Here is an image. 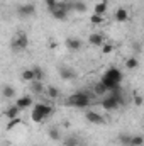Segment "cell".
<instances>
[{
  "instance_id": "obj_28",
  "label": "cell",
  "mask_w": 144,
  "mask_h": 146,
  "mask_svg": "<svg viewBox=\"0 0 144 146\" xmlns=\"http://www.w3.org/2000/svg\"><path fill=\"white\" fill-rule=\"evenodd\" d=\"M90 22H92V24H102V22H104V15L92 14V17H90Z\"/></svg>"
},
{
  "instance_id": "obj_13",
  "label": "cell",
  "mask_w": 144,
  "mask_h": 146,
  "mask_svg": "<svg viewBox=\"0 0 144 146\" xmlns=\"http://www.w3.org/2000/svg\"><path fill=\"white\" fill-rule=\"evenodd\" d=\"M17 95V92H15V88L12 87V85H3V88H2V97L3 99H14Z\"/></svg>"
},
{
  "instance_id": "obj_6",
  "label": "cell",
  "mask_w": 144,
  "mask_h": 146,
  "mask_svg": "<svg viewBox=\"0 0 144 146\" xmlns=\"http://www.w3.org/2000/svg\"><path fill=\"white\" fill-rule=\"evenodd\" d=\"M29 46V37L26 36L24 33H19L17 36L12 39V49L14 51H24Z\"/></svg>"
},
{
  "instance_id": "obj_23",
  "label": "cell",
  "mask_w": 144,
  "mask_h": 146,
  "mask_svg": "<svg viewBox=\"0 0 144 146\" xmlns=\"http://www.w3.org/2000/svg\"><path fill=\"white\" fill-rule=\"evenodd\" d=\"M131 139H132V134H120L119 136V143L122 146H131Z\"/></svg>"
},
{
  "instance_id": "obj_3",
  "label": "cell",
  "mask_w": 144,
  "mask_h": 146,
  "mask_svg": "<svg viewBox=\"0 0 144 146\" xmlns=\"http://www.w3.org/2000/svg\"><path fill=\"white\" fill-rule=\"evenodd\" d=\"M92 99H93V95H90L88 92H75L73 95L68 97L66 106L75 107V109H85L92 104Z\"/></svg>"
},
{
  "instance_id": "obj_29",
  "label": "cell",
  "mask_w": 144,
  "mask_h": 146,
  "mask_svg": "<svg viewBox=\"0 0 144 146\" xmlns=\"http://www.w3.org/2000/svg\"><path fill=\"white\" fill-rule=\"evenodd\" d=\"M22 121L19 119V117H15V119H9V124H7V129H14L15 126H19Z\"/></svg>"
},
{
  "instance_id": "obj_10",
  "label": "cell",
  "mask_w": 144,
  "mask_h": 146,
  "mask_svg": "<svg viewBox=\"0 0 144 146\" xmlns=\"http://www.w3.org/2000/svg\"><path fill=\"white\" fill-rule=\"evenodd\" d=\"M65 44H66V48H68L70 51H80L81 46H83L81 39H78V37H66Z\"/></svg>"
},
{
  "instance_id": "obj_21",
  "label": "cell",
  "mask_w": 144,
  "mask_h": 146,
  "mask_svg": "<svg viewBox=\"0 0 144 146\" xmlns=\"http://www.w3.org/2000/svg\"><path fill=\"white\" fill-rule=\"evenodd\" d=\"M137 66H139V61H137L136 58H132V56H131V58H127V60H126V68H127V70H136Z\"/></svg>"
},
{
  "instance_id": "obj_12",
  "label": "cell",
  "mask_w": 144,
  "mask_h": 146,
  "mask_svg": "<svg viewBox=\"0 0 144 146\" xmlns=\"http://www.w3.org/2000/svg\"><path fill=\"white\" fill-rule=\"evenodd\" d=\"M115 21L117 22H127L129 21V12L126 9H122V7H119L115 10Z\"/></svg>"
},
{
  "instance_id": "obj_26",
  "label": "cell",
  "mask_w": 144,
  "mask_h": 146,
  "mask_svg": "<svg viewBox=\"0 0 144 146\" xmlns=\"http://www.w3.org/2000/svg\"><path fill=\"white\" fill-rule=\"evenodd\" d=\"M73 10H76V12H85V10H87V5H85L83 2H73Z\"/></svg>"
},
{
  "instance_id": "obj_5",
  "label": "cell",
  "mask_w": 144,
  "mask_h": 146,
  "mask_svg": "<svg viewBox=\"0 0 144 146\" xmlns=\"http://www.w3.org/2000/svg\"><path fill=\"white\" fill-rule=\"evenodd\" d=\"M70 10H73V3H71V2H59V3H58L53 10H49V12H51L53 19H56V21L63 22V21H66V19H68Z\"/></svg>"
},
{
  "instance_id": "obj_17",
  "label": "cell",
  "mask_w": 144,
  "mask_h": 146,
  "mask_svg": "<svg viewBox=\"0 0 144 146\" xmlns=\"http://www.w3.org/2000/svg\"><path fill=\"white\" fill-rule=\"evenodd\" d=\"M108 9V3L107 2H97L95 3V9H93V14H98V15H104Z\"/></svg>"
},
{
  "instance_id": "obj_4",
  "label": "cell",
  "mask_w": 144,
  "mask_h": 146,
  "mask_svg": "<svg viewBox=\"0 0 144 146\" xmlns=\"http://www.w3.org/2000/svg\"><path fill=\"white\" fill-rule=\"evenodd\" d=\"M54 112V109L49 106V104H36L34 107H32V112H31V119H32V122H36V124H41V122H44L51 114Z\"/></svg>"
},
{
  "instance_id": "obj_19",
  "label": "cell",
  "mask_w": 144,
  "mask_h": 146,
  "mask_svg": "<svg viewBox=\"0 0 144 146\" xmlns=\"http://www.w3.org/2000/svg\"><path fill=\"white\" fill-rule=\"evenodd\" d=\"M44 83L42 82H39V80H34V82H31V90L34 92V94H42L44 92Z\"/></svg>"
},
{
  "instance_id": "obj_24",
  "label": "cell",
  "mask_w": 144,
  "mask_h": 146,
  "mask_svg": "<svg viewBox=\"0 0 144 146\" xmlns=\"http://www.w3.org/2000/svg\"><path fill=\"white\" fill-rule=\"evenodd\" d=\"M46 94H48L49 99H58V97H59V90H58L56 87H48V88H46Z\"/></svg>"
},
{
  "instance_id": "obj_14",
  "label": "cell",
  "mask_w": 144,
  "mask_h": 146,
  "mask_svg": "<svg viewBox=\"0 0 144 146\" xmlns=\"http://www.w3.org/2000/svg\"><path fill=\"white\" fill-rule=\"evenodd\" d=\"M20 112H22V109H19V107L14 104V106H10L9 109L5 110V117H7V119H15V117L20 115Z\"/></svg>"
},
{
  "instance_id": "obj_8",
  "label": "cell",
  "mask_w": 144,
  "mask_h": 146,
  "mask_svg": "<svg viewBox=\"0 0 144 146\" xmlns=\"http://www.w3.org/2000/svg\"><path fill=\"white\" fill-rule=\"evenodd\" d=\"M85 119H87L90 124H95V126H102V124H105L104 115L98 114V112H95V110H87V112H85Z\"/></svg>"
},
{
  "instance_id": "obj_31",
  "label": "cell",
  "mask_w": 144,
  "mask_h": 146,
  "mask_svg": "<svg viewBox=\"0 0 144 146\" xmlns=\"http://www.w3.org/2000/svg\"><path fill=\"white\" fill-rule=\"evenodd\" d=\"M112 51H114V46H112V44H108V42H105V44L102 46V53H104V54H110Z\"/></svg>"
},
{
  "instance_id": "obj_22",
  "label": "cell",
  "mask_w": 144,
  "mask_h": 146,
  "mask_svg": "<svg viewBox=\"0 0 144 146\" xmlns=\"http://www.w3.org/2000/svg\"><path fill=\"white\" fill-rule=\"evenodd\" d=\"M48 136H49L53 141H59V139H61V133L58 131V127H51V129L48 131Z\"/></svg>"
},
{
  "instance_id": "obj_25",
  "label": "cell",
  "mask_w": 144,
  "mask_h": 146,
  "mask_svg": "<svg viewBox=\"0 0 144 146\" xmlns=\"http://www.w3.org/2000/svg\"><path fill=\"white\" fill-rule=\"evenodd\" d=\"M63 146H80V141H78V138L70 136V138H66V139L63 141Z\"/></svg>"
},
{
  "instance_id": "obj_1",
  "label": "cell",
  "mask_w": 144,
  "mask_h": 146,
  "mask_svg": "<svg viewBox=\"0 0 144 146\" xmlns=\"http://www.w3.org/2000/svg\"><path fill=\"white\" fill-rule=\"evenodd\" d=\"M122 72L117 68V66H108L107 70L104 72L102 75V78H100V82L107 87L108 92H112V90H117V88H120V85H122Z\"/></svg>"
},
{
  "instance_id": "obj_16",
  "label": "cell",
  "mask_w": 144,
  "mask_h": 146,
  "mask_svg": "<svg viewBox=\"0 0 144 146\" xmlns=\"http://www.w3.org/2000/svg\"><path fill=\"white\" fill-rule=\"evenodd\" d=\"M59 76H61L63 80H73V78L76 76V73L73 72L71 68H66V66H65V68L59 70Z\"/></svg>"
},
{
  "instance_id": "obj_18",
  "label": "cell",
  "mask_w": 144,
  "mask_h": 146,
  "mask_svg": "<svg viewBox=\"0 0 144 146\" xmlns=\"http://www.w3.org/2000/svg\"><path fill=\"white\" fill-rule=\"evenodd\" d=\"M20 78H22L24 82H29V83H31V82H34V80H36L34 70H32V68H29V70H24V72H22V75H20Z\"/></svg>"
},
{
  "instance_id": "obj_27",
  "label": "cell",
  "mask_w": 144,
  "mask_h": 146,
  "mask_svg": "<svg viewBox=\"0 0 144 146\" xmlns=\"http://www.w3.org/2000/svg\"><path fill=\"white\" fill-rule=\"evenodd\" d=\"M32 70H34V75H36V80L42 82V80H44V70H42V68H39V66H34Z\"/></svg>"
},
{
  "instance_id": "obj_11",
  "label": "cell",
  "mask_w": 144,
  "mask_h": 146,
  "mask_svg": "<svg viewBox=\"0 0 144 146\" xmlns=\"http://www.w3.org/2000/svg\"><path fill=\"white\" fill-rule=\"evenodd\" d=\"M88 42H90V46L102 48V46L105 44V39H104V36H102L100 33H92V34L88 36Z\"/></svg>"
},
{
  "instance_id": "obj_2",
  "label": "cell",
  "mask_w": 144,
  "mask_h": 146,
  "mask_svg": "<svg viewBox=\"0 0 144 146\" xmlns=\"http://www.w3.org/2000/svg\"><path fill=\"white\" fill-rule=\"evenodd\" d=\"M124 104V94H122V87L120 88H117V90H112V92H108L107 95L104 97V100L100 102V106H102V109L104 110H108V112H112V110H117L120 106Z\"/></svg>"
},
{
  "instance_id": "obj_30",
  "label": "cell",
  "mask_w": 144,
  "mask_h": 146,
  "mask_svg": "<svg viewBox=\"0 0 144 146\" xmlns=\"http://www.w3.org/2000/svg\"><path fill=\"white\" fill-rule=\"evenodd\" d=\"M44 3H46V7H48V10H53L58 3H59V0H44Z\"/></svg>"
},
{
  "instance_id": "obj_15",
  "label": "cell",
  "mask_w": 144,
  "mask_h": 146,
  "mask_svg": "<svg viewBox=\"0 0 144 146\" xmlns=\"http://www.w3.org/2000/svg\"><path fill=\"white\" fill-rule=\"evenodd\" d=\"M93 94H95V95H104V97H105V95L108 94V90H107V87L98 80V82L93 85Z\"/></svg>"
},
{
  "instance_id": "obj_32",
  "label": "cell",
  "mask_w": 144,
  "mask_h": 146,
  "mask_svg": "<svg viewBox=\"0 0 144 146\" xmlns=\"http://www.w3.org/2000/svg\"><path fill=\"white\" fill-rule=\"evenodd\" d=\"M143 102H144L143 95H134V104L136 106H143Z\"/></svg>"
},
{
  "instance_id": "obj_34",
  "label": "cell",
  "mask_w": 144,
  "mask_h": 146,
  "mask_svg": "<svg viewBox=\"0 0 144 146\" xmlns=\"http://www.w3.org/2000/svg\"><path fill=\"white\" fill-rule=\"evenodd\" d=\"M36 146H39V145H36Z\"/></svg>"
},
{
  "instance_id": "obj_33",
  "label": "cell",
  "mask_w": 144,
  "mask_h": 146,
  "mask_svg": "<svg viewBox=\"0 0 144 146\" xmlns=\"http://www.w3.org/2000/svg\"><path fill=\"white\" fill-rule=\"evenodd\" d=\"M97 2H107V0H97Z\"/></svg>"
},
{
  "instance_id": "obj_9",
  "label": "cell",
  "mask_w": 144,
  "mask_h": 146,
  "mask_svg": "<svg viewBox=\"0 0 144 146\" xmlns=\"http://www.w3.org/2000/svg\"><path fill=\"white\" fill-rule=\"evenodd\" d=\"M32 104H34V100H32L31 95H22V97H19V99L15 100V106H17L19 109H22V110L32 107Z\"/></svg>"
},
{
  "instance_id": "obj_7",
  "label": "cell",
  "mask_w": 144,
  "mask_h": 146,
  "mask_svg": "<svg viewBox=\"0 0 144 146\" xmlns=\"http://www.w3.org/2000/svg\"><path fill=\"white\" fill-rule=\"evenodd\" d=\"M36 14V5L34 3H22L17 7V15L22 19H29Z\"/></svg>"
},
{
  "instance_id": "obj_20",
  "label": "cell",
  "mask_w": 144,
  "mask_h": 146,
  "mask_svg": "<svg viewBox=\"0 0 144 146\" xmlns=\"http://www.w3.org/2000/svg\"><path fill=\"white\" fill-rule=\"evenodd\" d=\"M131 146H144V136L143 134H132Z\"/></svg>"
}]
</instances>
